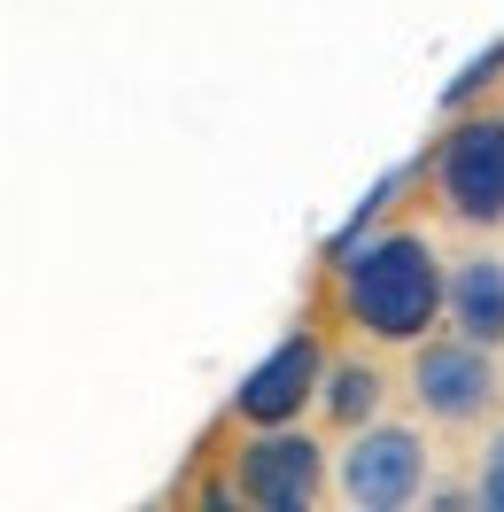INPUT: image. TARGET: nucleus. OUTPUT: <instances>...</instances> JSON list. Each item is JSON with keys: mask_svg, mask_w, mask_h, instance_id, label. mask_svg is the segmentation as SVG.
I'll list each match as a JSON object with an SVG mask.
<instances>
[{"mask_svg": "<svg viewBox=\"0 0 504 512\" xmlns=\"http://www.w3.org/2000/svg\"><path fill=\"white\" fill-rule=\"evenodd\" d=\"M497 70H504V39H497V47H489V55H481V63L466 70V78H458V86H450V101H466V94H481V86H489V78H497Z\"/></svg>", "mask_w": 504, "mask_h": 512, "instance_id": "obj_10", "label": "nucleus"}, {"mask_svg": "<svg viewBox=\"0 0 504 512\" xmlns=\"http://www.w3.org/2000/svg\"><path fill=\"white\" fill-rule=\"evenodd\" d=\"M442 319L481 350H504V256H466L442 272Z\"/></svg>", "mask_w": 504, "mask_h": 512, "instance_id": "obj_7", "label": "nucleus"}, {"mask_svg": "<svg viewBox=\"0 0 504 512\" xmlns=\"http://www.w3.org/2000/svg\"><path fill=\"white\" fill-rule=\"evenodd\" d=\"M342 311L373 342H419L442 319V256L427 233H373L342 256Z\"/></svg>", "mask_w": 504, "mask_h": 512, "instance_id": "obj_1", "label": "nucleus"}, {"mask_svg": "<svg viewBox=\"0 0 504 512\" xmlns=\"http://www.w3.org/2000/svg\"><path fill=\"white\" fill-rule=\"evenodd\" d=\"M233 481H241V497L256 512H311L318 489H326V458H318L311 435H295L280 419V427H256L249 443H241Z\"/></svg>", "mask_w": 504, "mask_h": 512, "instance_id": "obj_5", "label": "nucleus"}, {"mask_svg": "<svg viewBox=\"0 0 504 512\" xmlns=\"http://www.w3.org/2000/svg\"><path fill=\"white\" fill-rule=\"evenodd\" d=\"M473 497L504 512V435H489V450H481V481H473Z\"/></svg>", "mask_w": 504, "mask_h": 512, "instance_id": "obj_9", "label": "nucleus"}, {"mask_svg": "<svg viewBox=\"0 0 504 512\" xmlns=\"http://www.w3.org/2000/svg\"><path fill=\"white\" fill-rule=\"evenodd\" d=\"M435 194L458 225H504V117H466L442 132Z\"/></svg>", "mask_w": 504, "mask_h": 512, "instance_id": "obj_2", "label": "nucleus"}, {"mask_svg": "<svg viewBox=\"0 0 504 512\" xmlns=\"http://www.w3.org/2000/svg\"><path fill=\"white\" fill-rule=\"evenodd\" d=\"M342 497L357 512H404L427 497V443L411 427H357V443L342 450Z\"/></svg>", "mask_w": 504, "mask_h": 512, "instance_id": "obj_4", "label": "nucleus"}, {"mask_svg": "<svg viewBox=\"0 0 504 512\" xmlns=\"http://www.w3.org/2000/svg\"><path fill=\"white\" fill-rule=\"evenodd\" d=\"M497 396H504L497 350H481V342H466V334L427 342V350L411 357V404L435 419V427H473V419H489Z\"/></svg>", "mask_w": 504, "mask_h": 512, "instance_id": "obj_3", "label": "nucleus"}, {"mask_svg": "<svg viewBox=\"0 0 504 512\" xmlns=\"http://www.w3.org/2000/svg\"><path fill=\"white\" fill-rule=\"evenodd\" d=\"M318 373H326V357H318V334H287L280 350L256 365L249 381H241V419L249 427H280V419H295L303 404L318 396Z\"/></svg>", "mask_w": 504, "mask_h": 512, "instance_id": "obj_6", "label": "nucleus"}, {"mask_svg": "<svg viewBox=\"0 0 504 512\" xmlns=\"http://www.w3.org/2000/svg\"><path fill=\"white\" fill-rule=\"evenodd\" d=\"M318 388H326V412H334V427H365V419L380 412V396H388L380 365H365V357L326 365V373H318Z\"/></svg>", "mask_w": 504, "mask_h": 512, "instance_id": "obj_8", "label": "nucleus"}]
</instances>
